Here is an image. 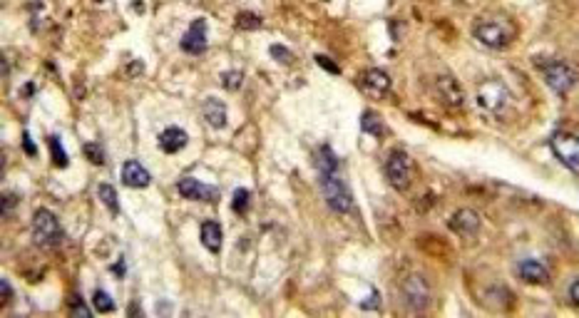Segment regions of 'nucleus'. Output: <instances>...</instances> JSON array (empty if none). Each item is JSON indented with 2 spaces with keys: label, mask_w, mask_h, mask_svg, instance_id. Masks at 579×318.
<instances>
[{
  "label": "nucleus",
  "mask_w": 579,
  "mask_h": 318,
  "mask_svg": "<svg viewBox=\"0 0 579 318\" xmlns=\"http://www.w3.org/2000/svg\"><path fill=\"white\" fill-rule=\"evenodd\" d=\"M319 184L323 199L336 214H348L353 209V194L348 189V184L343 182V177L338 174V169H326L319 172Z\"/></svg>",
  "instance_id": "1"
},
{
  "label": "nucleus",
  "mask_w": 579,
  "mask_h": 318,
  "mask_svg": "<svg viewBox=\"0 0 579 318\" xmlns=\"http://www.w3.org/2000/svg\"><path fill=\"white\" fill-rule=\"evenodd\" d=\"M475 40H480L483 45L493 47V50H503L510 42L515 40V25L503 16L483 18L478 25L473 28Z\"/></svg>",
  "instance_id": "2"
},
{
  "label": "nucleus",
  "mask_w": 579,
  "mask_h": 318,
  "mask_svg": "<svg viewBox=\"0 0 579 318\" xmlns=\"http://www.w3.org/2000/svg\"><path fill=\"white\" fill-rule=\"evenodd\" d=\"M33 232V242L40 249H57L65 239V232H62V224L50 209H38L35 217H33L30 224Z\"/></svg>",
  "instance_id": "3"
},
{
  "label": "nucleus",
  "mask_w": 579,
  "mask_h": 318,
  "mask_svg": "<svg viewBox=\"0 0 579 318\" xmlns=\"http://www.w3.org/2000/svg\"><path fill=\"white\" fill-rule=\"evenodd\" d=\"M549 147H552L554 157H557L569 172L572 174L579 172V162H577L579 144H577V135H574V132H567V130L552 132V137H549Z\"/></svg>",
  "instance_id": "4"
},
{
  "label": "nucleus",
  "mask_w": 579,
  "mask_h": 318,
  "mask_svg": "<svg viewBox=\"0 0 579 318\" xmlns=\"http://www.w3.org/2000/svg\"><path fill=\"white\" fill-rule=\"evenodd\" d=\"M544 82H547L549 90L557 92V95H567V92H572L574 85H577V70H574L569 62L554 60L544 67Z\"/></svg>",
  "instance_id": "5"
},
{
  "label": "nucleus",
  "mask_w": 579,
  "mask_h": 318,
  "mask_svg": "<svg viewBox=\"0 0 579 318\" xmlns=\"http://www.w3.org/2000/svg\"><path fill=\"white\" fill-rule=\"evenodd\" d=\"M411 157L403 149H393L386 157V177L391 182V187H396L398 192H406L411 187Z\"/></svg>",
  "instance_id": "6"
},
{
  "label": "nucleus",
  "mask_w": 579,
  "mask_h": 318,
  "mask_svg": "<svg viewBox=\"0 0 579 318\" xmlns=\"http://www.w3.org/2000/svg\"><path fill=\"white\" fill-rule=\"evenodd\" d=\"M508 100H510V95H508V90H505L503 82L485 80L483 85L478 87V102H480V107H485V110L500 112L505 105H508Z\"/></svg>",
  "instance_id": "7"
},
{
  "label": "nucleus",
  "mask_w": 579,
  "mask_h": 318,
  "mask_svg": "<svg viewBox=\"0 0 579 318\" xmlns=\"http://www.w3.org/2000/svg\"><path fill=\"white\" fill-rule=\"evenodd\" d=\"M182 50L189 52V55H202V52H207L209 47V40H207V21L204 18H197V21H192V25L187 28V33L182 35Z\"/></svg>",
  "instance_id": "8"
},
{
  "label": "nucleus",
  "mask_w": 579,
  "mask_h": 318,
  "mask_svg": "<svg viewBox=\"0 0 579 318\" xmlns=\"http://www.w3.org/2000/svg\"><path fill=\"white\" fill-rule=\"evenodd\" d=\"M177 189L184 199H194V202H217L219 199L217 187L199 182V179H194V177H182L177 182Z\"/></svg>",
  "instance_id": "9"
},
{
  "label": "nucleus",
  "mask_w": 579,
  "mask_h": 318,
  "mask_svg": "<svg viewBox=\"0 0 579 318\" xmlns=\"http://www.w3.org/2000/svg\"><path fill=\"white\" fill-rule=\"evenodd\" d=\"M403 296H406L408 306H413L415 311H423L430 303V288H428L425 278L408 276L406 283H403Z\"/></svg>",
  "instance_id": "10"
},
{
  "label": "nucleus",
  "mask_w": 579,
  "mask_h": 318,
  "mask_svg": "<svg viewBox=\"0 0 579 318\" xmlns=\"http://www.w3.org/2000/svg\"><path fill=\"white\" fill-rule=\"evenodd\" d=\"M435 92L437 97H440V102L445 107H462V102H465V92H462L460 82L455 80L452 75H440L435 80Z\"/></svg>",
  "instance_id": "11"
},
{
  "label": "nucleus",
  "mask_w": 579,
  "mask_h": 318,
  "mask_svg": "<svg viewBox=\"0 0 579 318\" xmlns=\"http://www.w3.org/2000/svg\"><path fill=\"white\" fill-rule=\"evenodd\" d=\"M447 227L452 229L455 234H460V237H475L480 229V214L475 212V209H457L455 214H452V219L447 222Z\"/></svg>",
  "instance_id": "12"
},
{
  "label": "nucleus",
  "mask_w": 579,
  "mask_h": 318,
  "mask_svg": "<svg viewBox=\"0 0 579 318\" xmlns=\"http://www.w3.org/2000/svg\"><path fill=\"white\" fill-rule=\"evenodd\" d=\"M393 80L391 75H388L386 70H381V67H371V70H366L361 75V87L366 92H371V95H386L388 90H391Z\"/></svg>",
  "instance_id": "13"
},
{
  "label": "nucleus",
  "mask_w": 579,
  "mask_h": 318,
  "mask_svg": "<svg viewBox=\"0 0 579 318\" xmlns=\"http://www.w3.org/2000/svg\"><path fill=\"white\" fill-rule=\"evenodd\" d=\"M517 276L522 278L524 283H534V286H542V283L549 281V271L542 261L537 259H522L517 263Z\"/></svg>",
  "instance_id": "14"
},
{
  "label": "nucleus",
  "mask_w": 579,
  "mask_h": 318,
  "mask_svg": "<svg viewBox=\"0 0 579 318\" xmlns=\"http://www.w3.org/2000/svg\"><path fill=\"white\" fill-rule=\"evenodd\" d=\"M122 182L132 189H144L152 184V174L144 169L142 162L130 159V162H125V167H122Z\"/></svg>",
  "instance_id": "15"
},
{
  "label": "nucleus",
  "mask_w": 579,
  "mask_h": 318,
  "mask_svg": "<svg viewBox=\"0 0 579 318\" xmlns=\"http://www.w3.org/2000/svg\"><path fill=\"white\" fill-rule=\"evenodd\" d=\"M189 142V135L182 130V127H167V130H162V135H159V149L167 152V154H174V152L184 149Z\"/></svg>",
  "instance_id": "16"
},
{
  "label": "nucleus",
  "mask_w": 579,
  "mask_h": 318,
  "mask_svg": "<svg viewBox=\"0 0 579 318\" xmlns=\"http://www.w3.org/2000/svg\"><path fill=\"white\" fill-rule=\"evenodd\" d=\"M202 117L207 120L209 127L222 130V127L227 125V105H224L219 97H207L202 105Z\"/></svg>",
  "instance_id": "17"
},
{
  "label": "nucleus",
  "mask_w": 579,
  "mask_h": 318,
  "mask_svg": "<svg viewBox=\"0 0 579 318\" xmlns=\"http://www.w3.org/2000/svg\"><path fill=\"white\" fill-rule=\"evenodd\" d=\"M199 239H202L204 249H209L212 254H219L222 251V227H219V222H212V219H207V222L202 224V229H199Z\"/></svg>",
  "instance_id": "18"
},
{
  "label": "nucleus",
  "mask_w": 579,
  "mask_h": 318,
  "mask_svg": "<svg viewBox=\"0 0 579 318\" xmlns=\"http://www.w3.org/2000/svg\"><path fill=\"white\" fill-rule=\"evenodd\" d=\"M361 130L366 132V135H373V137H386V122H383V117L378 115V112L373 110H366L361 115Z\"/></svg>",
  "instance_id": "19"
},
{
  "label": "nucleus",
  "mask_w": 579,
  "mask_h": 318,
  "mask_svg": "<svg viewBox=\"0 0 579 318\" xmlns=\"http://www.w3.org/2000/svg\"><path fill=\"white\" fill-rule=\"evenodd\" d=\"M97 194H100L102 204H105L107 209H110L112 214L120 212V199H117V189L112 187V184H100L97 187Z\"/></svg>",
  "instance_id": "20"
},
{
  "label": "nucleus",
  "mask_w": 579,
  "mask_h": 318,
  "mask_svg": "<svg viewBox=\"0 0 579 318\" xmlns=\"http://www.w3.org/2000/svg\"><path fill=\"white\" fill-rule=\"evenodd\" d=\"M92 306H95L97 313H112L115 311V298L110 296L107 291H102V288H97L95 293H92Z\"/></svg>",
  "instance_id": "21"
},
{
  "label": "nucleus",
  "mask_w": 579,
  "mask_h": 318,
  "mask_svg": "<svg viewBox=\"0 0 579 318\" xmlns=\"http://www.w3.org/2000/svg\"><path fill=\"white\" fill-rule=\"evenodd\" d=\"M47 144H50L52 162H55L57 167H67V152H65V147H62L60 137H57V135H50V137H47Z\"/></svg>",
  "instance_id": "22"
},
{
  "label": "nucleus",
  "mask_w": 579,
  "mask_h": 318,
  "mask_svg": "<svg viewBox=\"0 0 579 318\" xmlns=\"http://www.w3.org/2000/svg\"><path fill=\"white\" fill-rule=\"evenodd\" d=\"M261 25H264V21H261V16H256V13L241 11L239 16H236V28H239V30H259Z\"/></svg>",
  "instance_id": "23"
},
{
  "label": "nucleus",
  "mask_w": 579,
  "mask_h": 318,
  "mask_svg": "<svg viewBox=\"0 0 579 318\" xmlns=\"http://www.w3.org/2000/svg\"><path fill=\"white\" fill-rule=\"evenodd\" d=\"M251 204V192L244 187H239L234 192V199H231V209H234L236 214H246V209H249Z\"/></svg>",
  "instance_id": "24"
},
{
  "label": "nucleus",
  "mask_w": 579,
  "mask_h": 318,
  "mask_svg": "<svg viewBox=\"0 0 579 318\" xmlns=\"http://www.w3.org/2000/svg\"><path fill=\"white\" fill-rule=\"evenodd\" d=\"M82 152H85V157L90 162L105 164V149H102V144H97V142H87V144L82 147Z\"/></svg>",
  "instance_id": "25"
},
{
  "label": "nucleus",
  "mask_w": 579,
  "mask_h": 318,
  "mask_svg": "<svg viewBox=\"0 0 579 318\" xmlns=\"http://www.w3.org/2000/svg\"><path fill=\"white\" fill-rule=\"evenodd\" d=\"M269 55L274 57V60H279L281 65H291V62L296 60V57H294V52H291L289 47L279 45V42H276V45H271V47H269Z\"/></svg>",
  "instance_id": "26"
},
{
  "label": "nucleus",
  "mask_w": 579,
  "mask_h": 318,
  "mask_svg": "<svg viewBox=\"0 0 579 318\" xmlns=\"http://www.w3.org/2000/svg\"><path fill=\"white\" fill-rule=\"evenodd\" d=\"M241 80H244V72L241 70H229L222 75V85L227 87V90H239Z\"/></svg>",
  "instance_id": "27"
},
{
  "label": "nucleus",
  "mask_w": 579,
  "mask_h": 318,
  "mask_svg": "<svg viewBox=\"0 0 579 318\" xmlns=\"http://www.w3.org/2000/svg\"><path fill=\"white\" fill-rule=\"evenodd\" d=\"M70 311H72V316H82V318L92 316V311L85 306V303H82V298L77 296V293H75V296H70Z\"/></svg>",
  "instance_id": "28"
},
{
  "label": "nucleus",
  "mask_w": 579,
  "mask_h": 318,
  "mask_svg": "<svg viewBox=\"0 0 579 318\" xmlns=\"http://www.w3.org/2000/svg\"><path fill=\"white\" fill-rule=\"evenodd\" d=\"M16 204H18V194H11V192L3 194V217L11 219V214H13V209H16Z\"/></svg>",
  "instance_id": "29"
},
{
  "label": "nucleus",
  "mask_w": 579,
  "mask_h": 318,
  "mask_svg": "<svg viewBox=\"0 0 579 318\" xmlns=\"http://www.w3.org/2000/svg\"><path fill=\"white\" fill-rule=\"evenodd\" d=\"M316 62H319V65L323 67V70L333 72V75H340V67L336 65V62L331 60V57H326V55H316Z\"/></svg>",
  "instance_id": "30"
},
{
  "label": "nucleus",
  "mask_w": 579,
  "mask_h": 318,
  "mask_svg": "<svg viewBox=\"0 0 579 318\" xmlns=\"http://www.w3.org/2000/svg\"><path fill=\"white\" fill-rule=\"evenodd\" d=\"M567 296H569V301H572V306L577 308L579 306V281H577V278H572V283H569Z\"/></svg>",
  "instance_id": "31"
},
{
  "label": "nucleus",
  "mask_w": 579,
  "mask_h": 318,
  "mask_svg": "<svg viewBox=\"0 0 579 318\" xmlns=\"http://www.w3.org/2000/svg\"><path fill=\"white\" fill-rule=\"evenodd\" d=\"M0 291H3V303L13 298V288H11V281H8V278H0Z\"/></svg>",
  "instance_id": "32"
},
{
  "label": "nucleus",
  "mask_w": 579,
  "mask_h": 318,
  "mask_svg": "<svg viewBox=\"0 0 579 318\" xmlns=\"http://www.w3.org/2000/svg\"><path fill=\"white\" fill-rule=\"evenodd\" d=\"M23 147H25V154H30V157H35V154H38L35 144L30 142V135H28V132H23Z\"/></svg>",
  "instance_id": "33"
},
{
  "label": "nucleus",
  "mask_w": 579,
  "mask_h": 318,
  "mask_svg": "<svg viewBox=\"0 0 579 318\" xmlns=\"http://www.w3.org/2000/svg\"><path fill=\"white\" fill-rule=\"evenodd\" d=\"M115 273H120V276H122V273H125V261H122V259H120V261H117V266H115Z\"/></svg>",
  "instance_id": "34"
},
{
  "label": "nucleus",
  "mask_w": 579,
  "mask_h": 318,
  "mask_svg": "<svg viewBox=\"0 0 579 318\" xmlns=\"http://www.w3.org/2000/svg\"><path fill=\"white\" fill-rule=\"evenodd\" d=\"M11 75V70H8V60H3V77Z\"/></svg>",
  "instance_id": "35"
}]
</instances>
